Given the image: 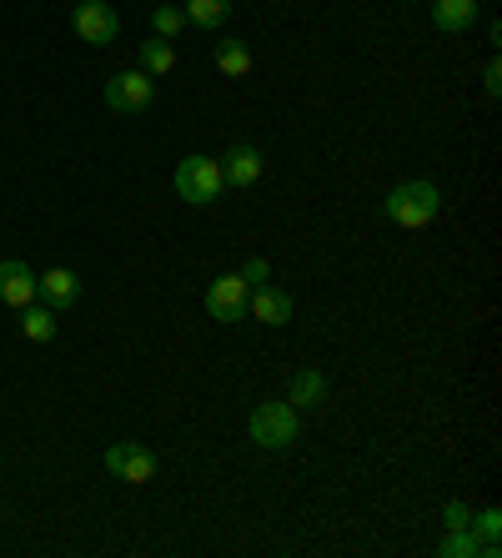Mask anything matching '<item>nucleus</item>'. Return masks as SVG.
<instances>
[{
    "instance_id": "nucleus-19",
    "label": "nucleus",
    "mask_w": 502,
    "mask_h": 558,
    "mask_svg": "<svg viewBox=\"0 0 502 558\" xmlns=\"http://www.w3.org/2000/svg\"><path fill=\"white\" fill-rule=\"evenodd\" d=\"M442 558H482V538L473 529H448V538L438 544Z\"/></svg>"
},
{
    "instance_id": "nucleus-20",
    "label": "nucleus",
    "mask_w": 502,
    "mask_h": 558,
    "mask_svg": "<svg viewBox=\"0 0 502 558\" xmlns=\"http://www.w3.org/2000/svg\"><path fill=\"white\" fill-rule=\"evenodd\" d=\"M151 31L161 40H176L181 31H186V15H181V5H156V11H151Z\"/></svg>"
},
{
    "instance_id": "nucleus-5",
    "label": "nucleus",
    "mask_w": 502,
    "mask_h": 558,
    "mask_svg": "<svg viewBox=\"0 0 502 558\" xmlns=\"http://www.w3.org/2000/svg\"><path fill=\"white\" fill-rule=\"evenodd\" d=\"M71 26H76V36L86 40V46H111V40L121 36V21H117V11H111L106 0H76Z\"/></svg>"
},
{
    "instance_id": "nucleus-12",
    "label": "nucleus",
    "mask_w": 502,
    "mask_h": 558,
    "mask_svg": "<svg viewBox=\"0 0 502 558\" xmlns=\"http://www.w3.org/2000/svg\"><path fill=\"white\" fill-rule=\"evenodd\" d=\"M40 302L56 312L76 307L81 302V277L71 272V267H51V272H40Z\"/></svg>"
},
{
    "instance_id": "nucleus-8",
    "label": "nucleus",
    "mask_w": 502,
    "mask_h": 558,
    "mask_svg": "<svg viewBox=\"0 0 502 558\" xmlns=\"http://www.w3.org/2000/svg\"><path fill=\"white\" fill-rule=\"evenodd\" d=\"M217 167H221V182L226 186H257L267 161H261V151L252 142H232L226 151L217 156Z\"/></svg>"
},
{
    "instance_id": "nucleus-7",
    "label": "nucleus",
    "mask_w": 502,
    "mask_h": 558,
    "mask_svg": "<svg viewBox=\"0 0 502 558\" xmlns=\"http://www.w3.org/2000/svg\"><path fill=\"white\" fill-rule=\"evenodd\" d=\"M101 463H106V473H117V478H126V483H151L156 478V458L146 453L142 442H111Z\"/></svg>"
},
{
    "instance_id": "nucleus-6",
    "label": "nucleus",
    "mask_w": 502,
    "mask_h": 558,
    "mask_svg": "<svg viewBox=\"0 0 502 558\" xmlns=\"http://www.w3.org/2000/svg\"><path fill=\"white\" fill-rule=\"evenodd\" d=\"M246 298H252L246 277H242V272H221L217 282L207 287V312H211V323H242V317H246Z\"/></svg>"
},
{
    "instance_id": "nucleus-13",
    "label": "nucleus",
    "mask_w": 502,
    "mask_h": 558,
    "mask_svg": "<svg viewBox=\"0 0 502 558\" xmlns=\"http://www.w3.org/2000/svg\"><path fill=\"white\" fill-rule=\"evenodd\" d=\"M327 377L317 373V367H302V373L292 377V388H286V403L296 408V413H302V408H322L327 403Z\"/></svg>"
},
{
    "instance_id": "nucleus-22",
    "label": "nucleus",
    "mask_w": 502,
    "mask_h": 558,
    "mask_svg": "<svg viewBox=\"0 0 502 558\" xmlns=\"http://www.w3.org/2000/svg\"><path fill=\"white\" fill-rule=\"evenodd\" d=\"M482 92H488V96H502V61H498V56L482 65Z\"/></svg>"
},
{
    "instance_id": "nucleus-16",
    "label": "nucleus",
    "mask_w": 502,
    "mask_h": 558,
    "mask_svg": "<svg viewBox=\"0 0 502 558\" xmlns=\"http://www.w3.org/2000/svg\"><path fill=\"white\" fill-rule=\"evenodd\" d=\"M181 15H186V26H196V31H221L226 15H232V0H186Z\"/></svg>"
},
{
    "instance_id": "nucleus-23",
    "label": "nucleus",
    "mask_w": 502,
    "mask_h": 558,
    "mask_svg": "<svg viewBox=\"0 0 502 558\" xmlns=\"http://www.w3.org/2000/svg\"><path fill=\"white\" fill-rule=\"evenodd\" d=\"M242 277H246V287H261V282H267V277H271L267 257H252V262H246V267H242Z\"/></svg>"
},
{
    "instance_id": "nucleus-15",
    "label": "nucleus",
    "mask_w": 502,
    "mask_h": 558,
    "mask_svg": "<svg viewBox=\"0 0 502 558\" xmlns=\"http://www.w3.org/2000/svg\"><path fill=\"white\" fill-rule=\"evenodd\" d=\"M61 312L46 307V302H30V307H21V332H26V342H51L56 332H61V323H56Z\"/></svg>"
},
{
    "instance_id": "nucleus-21",
    "label": "nucleus",
    "mask_w": 502,
    "mask_h": 558,
    "mask_svg": "<svg viewBox=\"0 0 502 558\" xmlns=\"http://www.w3.org/2000/svg\"><path fill=\"white\" fill-rule=\"evenodd\" d=\"M467 523H473V508L463 498H448L442 504V529H467Z\"/></svg>"
},
{
    "instance_id": "nucleus-10",
    "label": "nucleus",
    "mask_w": 502,
    "mask_h": 558,
    "mask_svg": "<svg viewBox=\"0 0 502 558\" xmlns=\"http://www.w3.org/2000/svg\"><path fill=\"white\" fill-rule=\"evenodd\" d=\"M246 317H257V323L267 327H286L292 323V292H282V287H252V298H246Z\"/></svg>"
},
{
    "instance_id": "nucleus-9",
    "label": "nucleus",
    "mask_w": 502,
    "mask_h": 558,
    "mask_svg": "<svg viewBox=\"0 0 502 558\" xmlns=\"http://www.w3.org/2000/svg\"><path fill=\"white\" fill-rule=\"evenodd\" d=\"M40 298V277L30 272L26 262H0V302L5 307H30Z\"/></svg>"
},
{
    "instance_id": "nucleus-14",
    "label": "nucleus",
    "mask_w": 502,
    "mask_h": 558,
    "mask_svg": "<svg viewBox=\"0 0 502 558\" xmlns=\"http://www.w3.org/2000/svg\"><path fill=\"white\" fill-rule=\"evenodd\" d=\"M211 61H217L221 76H232V81L252 76V46H246V40H236V36H221L217 51H211Z\"/></svg>"
},
{
    "instance_id": "nucleus-18",
    "label": "nucleus",
    "mask_w": 502,
    "mask_h": 558,
    "mask_svg": "<svg viewBox=\"0 0 502 558\" xmlns=\"http://www.w3.org/2000/svg\"><path fill=\"white\" fill-rule=\"evenodd\" d=\"M467 529L477 533V538H482V558H498L502 554V513L498 508H482V513H473V523H467Z\"/></svg>"
},
{
    "instance_id": "nucleus-4",
    "label": "nucleus",
    "mask_w": 502,
    "mask_h": 558,
    "mask_svg": "<svg viewBox=\"0 0 502 558\" xmlns=\"http://www.w3.org/2000/svg\"><path fill=\"white\" fill-rule=\"evenodd\" d=\"M101 101L111 106L117 117H142V111H151V101H156V76H146L142 65H136V71H121V76L106 81Z\"/></svg>"
},
{
    "instance_id": "nucleus-3",
    "label": "nucleus",
    "mask_w": 502,
    "mask_h": 558,
    "mask_svg": "<svg viewBox=\"0 0 502 558\" xmlns=\"http://www.w3.org/2000/svg\"><path fill=\"white\" fill-rule=\"evenodd\" d=\"M221 192H226V182H221L217 156L192 151L186 161H176V196L181 202H192V207H211Z\"/></svg>"
},
{
    "instance_id": "nucleus-17",
    "label": "nucleus",
    "mask_w": 502,
    "mask_h": 558,
    "mask_svg": "<svg viewBox=\"0 0 502 558\" xmlns=\"http://www.w3.org/2000/svg\"><path fill=\"white\" fill-rule=\"evenodd\" d=\"M142 71L146 76H171L176 71V46L171 40H161V36H151V40H142Z\"/></svg>"
},
{
    "instance_id": "nucleus-1",
    "label": "nucleus",
    "mask_w": 502,
    "mask_h": 558,
    "mask_svg": "<svg viewBox=\"0 0 502 558\" xmlns=\"http://www.w3.org/2000/svg\"><path fill=\"white\" fill-rule=\"evenodd\" d=\"M438 211H442V192H438V182H423V177L392 186L387 202H382V217L392 221V227H402V232H423V227H432Z\"/></svg>"
},
{
    "instance_id": "nucleus-11",
    "label": "nucleus",
    "mask_w": 502,
    "mask_h": 558,
    "mask_svg": "<svg viewBox=\"0 0 502 558\" xmlns=\"http://www.w3.org/2000/svg\"><path fill=\"white\" fill-rule=\"evenodd\" d=\"M477 15H482V0H432V26H438L442 36H463V31H473Z\"/></svg>"
},
{
    "instance_id": "nucleus-2",
    "label": "nucleus",
    "mask_w": 502,
    "mask_h": 558,
    "mask_svg": "<svg viewBox=\"0 0 502 558\" xmlns=\"http://www.w3.org/2000/svg\"><path fill=\"white\" fill-rule=\"evenodd\" d=\"M246 433H252V442L257 448H292L296 438H302V413H296L292 403H257L252 408V417H246Z\"/></svg>"
}]
</instances>
